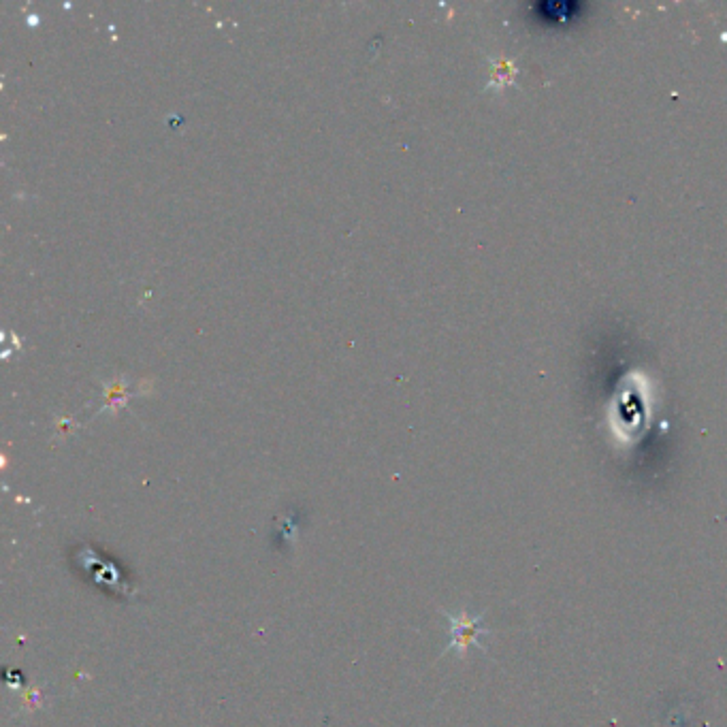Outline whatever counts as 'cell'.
Segmentation results:
<instances>
[{"instance_id":"cell-1","label":"cell","mask_w":727,"mask_h":727,"mask_svg":"<svg viewBox=\"0 0 727 727\" xmlns=\"http://www.w3.org/2000/svg\"><path fill=\"white\" fill-rule=\"evenodd\" d=\"M444 615L450 623V642L444 649V653L457 651L463 657L470 649H478L482 653H487V646L482 644V638L491 636L493 632L482 623L484 612H480V615H470L467 610H461V612H444Z\"/></svg>"}]
</instances>
